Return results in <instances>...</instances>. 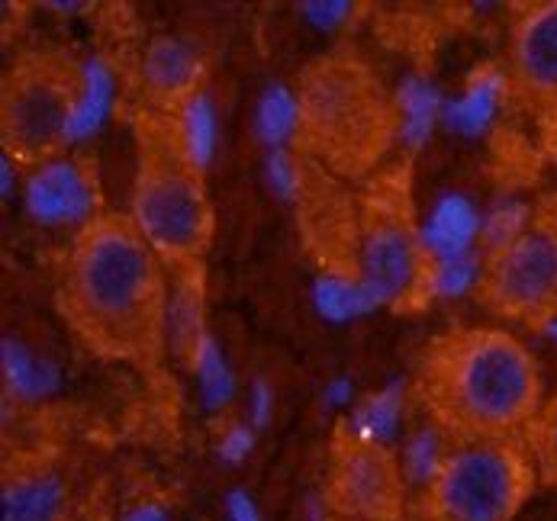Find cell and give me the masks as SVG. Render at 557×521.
<instances>
[{
    "mask_svg": "<svg viewBox=\"0 0 557 521\" xmlns=\"http://www.w3.org/2000/svg\"><path fill=\"white\" fill-rule=\"evenodd\" d=\"M69 332L100 361L152 373L171 325V271L129 213L81 225L55 287Z\"/></svg>",
    "mask_w": 557,
    "mask_h": 521,
    "instance_id": "obj_1",
    "label": "cell"
},
{
    "mask_svg": "<svg viewBox=\"0 0 557 521\" xmlns=\"http://www.w3.org/2000/svg\"><path fill=\"white\" fill-rule=\"evenodd\" d=\"M416 396L451 445L525 442L548 402L535 355L499 325L438 335L419 361Z\"/></svg>",
    "mask_w": 557,
    "mask_h": 521,
    "instance_id": "obj_2",
    "label": "cell"
},
{
    "mask_svg": "<svg viewBox=\"0 0 557 521\" xmlns=\"http://www.w3.org/2000/svg\"><path fill=\"white\" fill-rule=\"evenodd\" d=\"M399 123L397 94L355 49H329L297 77V142L332 181L374 177L397 146Z\"/></svg>",
    "mask_w": 557,
    "mask_h": 521,
    "instance_id": "obj_3",
    "label": "cell"
},
{
    "mask_svg": "<svg viewBox=\"0 0 557 521\" xmlns=\"http://www.w3.org/2000/svg\"><path fill=\"white\" fill-rule=\"evenodd\" d=\"M133 142L129 220L171 274H200L216 238V210L190 120L184 126V116L143 110L133 123Z\"/></svg>",
    "mask_w": 557,
    "mask_h": 521,
    "instance_id": "obj_4",
    "label": "cell"
},
{
    "mask_svg": "<svg viewBox=\"0 0 557 521\" xmlns=\"http://www.w3.org/2000/svg\"><path fill=\"white\" fill-rule=\"evenodd\" d=\"M84 100L81 65L55 46L20 52L0 80V142L16 164L36 168L65 149Z\"/></svg>",
    "mask_w": 557,
    "mask_h": 521,
    "instance_id": "obj_5",
    "label": "cell"
},
{
    "mask_svg": "<svg viewBox=\"0 0 557 521\" xmlns=\"http://www.w3.org/2000/svg\"><path fill=\"white\" fill-rule=\"evenodd\" d=\"M355 277L394 309H416L432 290V255L397 177L371 181L355 210Z\"/></svg>",
    "mask_w": 557,
    "mask_h": 521,
    "instance_id": "obj_6",
    "label": "cell"
},
{
    "mask_svg": "<svg viewBox=\"0 0 557 521\" xmlns=\"http://www.w3.org/2000/svg\"><path fill=\"white\" fill-rule=\"evenodd\" d=\"M539 483L525 442H458L425 483L429 521H516Z\"/></svg>",
    "mask_w": 557,
    "mask_h": 521,
    "instance_id": "obj_7",
    "label": "cell"
},
{
    "mask_svg": "<svg viewBox=\"0 0 557 521\" xmlns=\"http://www.w3.org/2000/svg\"><path fill=\"white\" fill-rule=\"evenodd\" d=\"M406 496L397 450L371 432L338 425L322 483L329 521H406Z\"/></svg>",
    "mask_w": 557,
    "mask_h": 521,
    "instance_id": "obj_8",
    "label": "cell"
},
{
    "mask_svg": "<svg viewBox=\"0 0 557 521\" xmlns=\"http://www.w3.org/2000/svg\"><path fill=\"white\" fill-rule=\"evenodd\" d=\"M486 306L525 325H548L557 319V241L539 216L506 235L480 281Z\"/></svg>",
    "mask_w": 557,
    "mask_h": 521,
    "instance_id": "obj_9",
    "label": "cell"
},
{
    "mask_svg": "<svg viewBox=\"0 0 557 521\" xmlns=\"http://www.w3.org/2000/svg\"><path fill=\"white\" fill-rule=\"evenodd\" d=\"M509 75L519 97L545 120H557V0L532 3L509 36Z\"/></svg>",
    "mask_w": 557,
    "mask_h": 521,
    "instance_id": "obj_10",
    "label": "cell"
},
{
    "mask_svg": "<svg viewBox=\"0 0 557 521\" xmlns=\"http://www.w3.org/2000/svg\"><path fill=\"white\" fill-rule=\"evenodd\" d=\"M136 84L143 94V110L187 116L203 84V59L177 36H156L136 59Z\"/></svg>",
    "mask_w": 557,
    "mask_h": 521,
    "instance_id": "obj_11",
    "label": "cell"
},
{
    "mask_svg": "<svg viewBox=\"0 0 557 521\" xmlns=\"http://www.w3.org/2000/svg\"><path fill=\"white\" fill-rule=\"evenodd\" d=\"M525 447L535 460L539 476L557 486V396H552L539 412L532 432L525 435Z\"/></svg>",
    "mask_w": 557,
    "mask_h": 521,
    "instance_id": "obj_12",
    "label": "cell"
},
{
    "mask_svg": "<svg viewBox=\"0 0 557 521\" xmlns=\"http://www.w3.org/2000/svg\"><path fill=\"white\" fill-rule=\"evenodd\" d=\"M535 216L548 225V232L555 235V241H557V197H548V200L539 207V213H535Z\"/></svg>",
    "mask_w": 557,
    "mask_h": 521,
    "instance_id": "obj_13",
    "label": "cell"
}]
</instances>
